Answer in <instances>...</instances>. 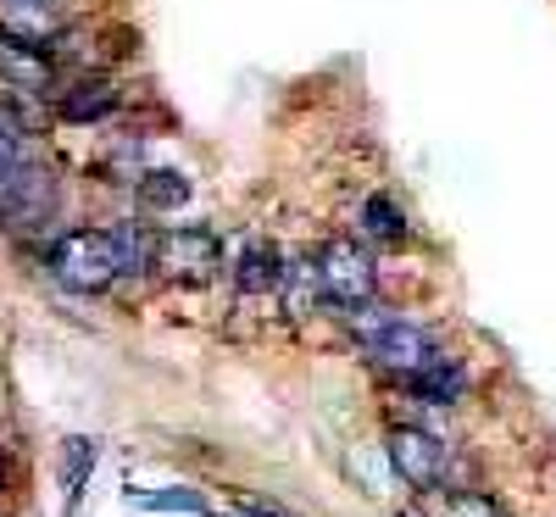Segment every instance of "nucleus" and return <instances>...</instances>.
<instances>
[{
  "label": "nucleus",
  "mask_w": 556,
  "mask_h": 517,
  "mask_svg": "<svg viewBox=\"0 0 556 517\" xmlns=\"http://www.w3.org/2000/svg\"><path fill=\"white\" fill-rule=\"evenodd\" d=\"M235 285L245 295H267V290H285V251H278L267 234H245V245L235 256Z\"/></svg>",
  "instance_id": "nucleus-8"
},
{
  "label": "nucleus",
  "mask_w": 556,
  "mask_h": 517,
  "mask_svg": "<svg viewBox=\"0 0 556 517\" xmlns=\"http://www.w3.org/2000/svg\"><path fill=\"white\" fill-rule=\"evenodd\" d=\"M240 512L245 517H295V512H285L278 501H262V495H240Z\"/></svg>",
  "instance_id": "nucleus-20"
},
{
  "label": "nucleus",
  "mask_w": 556,
  "mask_h": 517,
  "mask_svg": "<svg viewBox=\"0 0 556 517\" xmlns=\"http://www.w3.org/2000/svg\"><path fill=\"white\" fill-rule=\"evenodd\" d=\"M56 112L67 123H101V117L117 112V89L106 78H78V84H67L56 96Z\"/></svg>",
  "instance_id": "nucleus-11"
},
{
  "label": "nucleus",
  "mask_w": 556,
  "mask_h": 517,
  "mask_svg": "<svg viewBox=\"0 0 556 517\" xmlns=\"http://www.w3.org/2000/svg\"><path fill=\"white\" fill-rule=\"evenodd\" d=\"M128 501L139 506V512H206V501H201V490H128Z\"/></svg>",
  "instance_id": "nucleus-19"
},
{
  "label": "nucleus",
  "mask_w": 556,
  "mask_h": 517,
  "mask_svg": "<svg viewBox=\"0 0 556 517\" xmlns=\"http://www.w3.org/2000/svg\"><path fill=\"white\" fill-rule=\"evenodd\" d=\"M323 301H329V285H323L317 256H290V262H285V306H290L295 317H306V312L323 306Z\"/></svg>",
  "instance_id": "nucleus-14"
},
{
  "label": "nucleus",
  "mask_w": 556,
  "mask_h": 517,
  "mask_svg": "<svg viewBox=\"0 0 556 517\" xmlns=\"http://www.w3.org/2000/svg\"><path fill=\"white\" fill-rule=\"evenodd\" d=\"M156 267L178 285H212L223 273V240L201 223H184V228H167L156 240Z\"/></svg>",
  "instance_id": "nucleus-4"
},
{
  "label": "nucleus",
  "mask_w": 556,
  "mask_h": 517,
  "mask_svg": "<svg viewBox=\"0 0 556 517\" xmlns=\"http://www.w3.org/2000/svg\"><path fill=\"white\" fill-rule=\"evenodd\" d=\"M28 162H34V156H28V146H23V134L0 117V201L12 196V184H17V173H23Z\"/></svg>",
  "instance_id": "nucleus-18"
},
{
  "label": "nucleus",
  "mask_w": 556,
  "mask_h": 517,
  "mask_svg": "<svg viewBox=\"0 0 556 517\" xmlns=\"http://www.w3.org/2000/svg\"><path fill=\"white\" fill-rule=\"evenodd\" d=\"M384 451H390V467H395L412 490H440V484L451 479V445L434 440L429 429H412V423H401V429H390Z\"/></svg>",
  "instance_id": "nucleus-5"
},
{
  "label": "nucleus",
  "mask_w": 556,
  "mask_h": 517,
  "mask_svg": "<svg viewBox=\"0 0 556 517\" xmlns=\"http://www.w3.org/2000/svg\"><path fill=\"white\" fill-rule=\"evenodd\" d=\"M0 84L23 89V96H62L56 62L45 56V45H28V39H17L7 28H0Z\"/></svg>",
  "instance_id": "nucleus-6"
},
{
  "label": "nucleus",
  "mask_w": 556,
  "mask_h": 517,
  "mask_svg": "<svg viewBox=\"0 0 556 517\" xmlns=\"http://www.w3.org/2000/svg\"><path fill=\"white\" fill-rule=\"evenodd\" d=\"M406 390H412L417 401H429V406H451V401L468 395V373H462L456 356H434L424 373H412Z\"/></svg>",
  "instance_id": "nucleus-10"
},
{
  "label": "nucleus",
  "mask_w": 556,
  "mask_h": 517,
  "mask_svg": "<svg viewBox=\"0 0 556 517\" xmlns=\"http://www.w3.org/2000/svg\"><path fill=\"white\" fill-rule=\"evenodd\" d=\"M356 228H362V240L401 245V240H406V212H401L395 196L374 190V196H362V206H356Z\"/></svg>",
  "instance_id": "nucleus-12"
},
{
  "label": "nucleus",
  "mask_w": 556,
  "mask_h": 517,
  "mask_svg": "<svg viewBox=\"0 0 556 517\" xmlns=\"http://www.w3.org/2000/svg\"><path fill=\"white\" fill-rule=\"evenodd\" d=\"M0 28L28 39V45H56L62 39V7L56 0H0Z\"/></svg>",
  "instance_id": "nucleus-9"
},
{
  "label": "nucleus",
  "mask_w": 556,
  "mask_h": 517,
  "mask_svg": "<svg viewBox=\"0 0 556 517\" xmlns=\"http://www.w3.org/2000/svg\"><path fill=\"white\" fill-rule=\"evenodd\" d=\"M106 240H112V256H117V273H151L156 267V240L162 234H151L146 223H117L106 228Z\"/></svg>",
  "instance_id": "nucleus-13"
},
{
  "label": "nucleus",
  "mask_w": 556,
  "mask_h": 517,
  "mask_svg": "<svg viewBox=\"0 0 556 517\" xmlns=\"http://www.w3.org/2000/svg\"><path fill=\"white\" fill-rule=\"evenodd\" d=\"M429 517H506V512L479 490H445V495L429 501Z\"/></svg>",
  "instance_id": "nucleus-17"
},
{
  "label": "nucleus",
  "mask_w": 556,
  "mask_h": 517,
  "mask_svg": "<svg viewBox=\"0 0 556 517\" xmlns=\"http://www.w3.org/2000/svg\"><path fill=\"white\" fill-rule=\"evenodd\" d=\"M139 201H146L151 212H178L184 201H190V178H184L178 167L139 173Z\"/></svg>",
  "instance_id": "nucleus-15"
},
{
  "label": "nucleus",
  "mask_w": 556,
  "mask_h": 517,
  "mask_svg": "<svg viewBox=\"0 0 556 517\" xmlns=\"http://www.w3.org/2000/svg\"><path fill=\"white\" fill-rule=\"evenodd\" d=\"M51 273L56 285L78 290V295H101L112 278H117V256H112V240L96 228H67L62 240L51 245Z\"/></svg>",
  "instance_id": "nucleus-2"
},
{
  "label": "nucleus",
  "mask_w": 556,
  "mask_h": 517,
  "mask_svg": "<svg viewBox=\"0 0 556 517\" xmlns=\"http://www.w3.org/2000/svg\"><path fill=\"white\" fill-rule=\"evenodd\" d=\"M51 212H56V178H51V167L28 162L12 184V196L0 201V223L7 228H39Z\"/></svg>",
  "instance_id": "nucleus-7"
},
{
  "label": "nucleus",
  "mask_w": 556,
  "mask_h": 517,
  "mask_svg": "<svg viewBox=\"0 0 556 517\" xmlns=\"http://www.w3.org/2000/svg\"><path fill=\"white\" fill-rule=\"evenodd\" d=\"M351 328H356L367 362H374L379 373H390V379H401V384L412 379V373H424L434 356H445L424 323L390 317V312H379V306H356V312H351Z\"/></svg>",
  "instance_id": "nucleus-1"
},
{
  "label": "nucleus",
  "mask_w": 556,
  "mask_h": 517,
  "mask_svg": "<svg viewBox=\"0 0 556 517\" xmlns=\"http://www.w3.org/2000/svg\"><path fill=\"white\" fill-rule=\"evenodd\" d=\"M96 462H101V445L96 440H84V434L62 440V484H67V501H78L84 479L96 474Z\"/></svg>",
  "instance_id": "nucleus-16"
},
{
  "label": "nucleus",
  "mask_w": 556,
  "mask_h": 517,
  "mask_svg": "<svg viewBox=\"0 0 556 517\" xmlns=\"http://www.w3.org/2000/svg\"><path fill=\"white\" fill-rule=\"evenodd\" d=\"M317 267H323V285H329V306H340V312L367 306L374 290H379L374 256H367L356 240H345V234H334V240L317 245Z\"/></svg>",
  "instance_id": "nucleus-3"
}]
</instances>
